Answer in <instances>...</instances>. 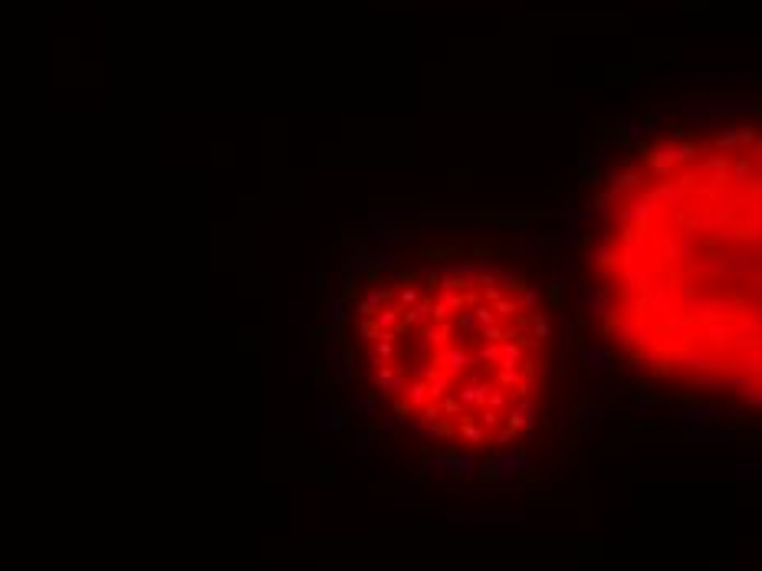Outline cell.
I'll return each mask as SVG.
<instances>
[{"mask_svg":"<svg viewBox=\"0 0 762 571\" xmlns=\"http://www.w3.org/2000/svg\"><path fill=\"white\" fill-rule=\"evenodd\" d=\"M549 243L585 358L644 401L762 440V86L614 125Z\"/></svg>","mask_w":762,"mask_h":571,"instance_id":"1","label":"cell"},{"mask_svg":"<svg viewBox=\"0 0 762 571\" xmlns=\"http://www.w3.org/2000/svg\"><path fill=\"white\" fill-rule=\"evenodd\" d=\"M355 335L381 407L444 447H523L549 410L555 312L513 266L434 263L391 272L359 299Z\"/></svg>","mask_w":762,"mask_h":571,"instance_id":"2","label":"cell"}]
</instances>
